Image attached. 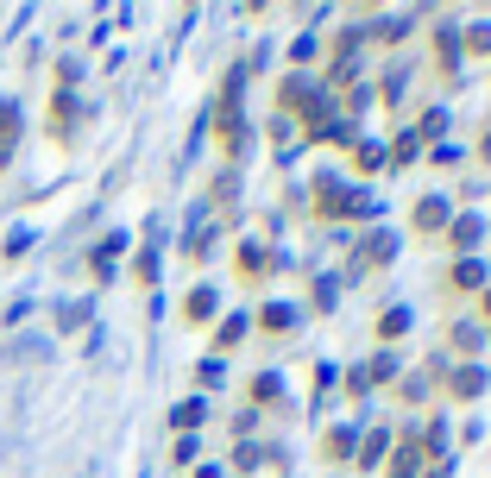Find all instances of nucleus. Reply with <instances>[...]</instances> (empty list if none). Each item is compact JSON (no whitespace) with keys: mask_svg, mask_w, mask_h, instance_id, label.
I'll use <instances>...</instances> for the list:
<instances>
[{"mask_svg":"<svg viewBox=\"0 0 491 478\" xmlns=\"http://www.w3.org/2000/svg\"><path fill=\"white\" fill-rule=\"evenodd\" d=\"M19 132H25V108H19V95H0V170H13V158H19Z\"/></svg>","mask_w":491,"mask_h":478,"instance_id":"obj_1","label":"nucleus"},{"mask_svg":"<svg viewBox=\"0 0 491 478\" xmlns=\"http://www.w3.org/2000/svg\"><path fill=\"white\" fill-rule=\"evenodd\" d=\"M215 309H221V290H215V283H196V290L183 296V321H196V328L215 321Z\"/></svg>","mask_w":491,"mask_h":478,"instance_id":"obj_2","label":"nucleus"},{"mask_svg":"<svg viewBox=\"0 0 491 478\" xmlns=\"http://www.w3.org/2000/svg\"><path fill=\"white\" fill-rule=\"evenodd\" d=\"M486 215H454L448 221V239H454V252H473V245H486Z\"/></svg>","mask_w":491,"mask_h":478,"instance_id":"obj_3","label":"nucleus"},{"mask_svg":"<svg viewBox=\"0 0 491 478\" xmlns=\"http://www.w3.org/2000/svg\"><path fill=\"white\" fill-rule=\"evenodd\" d=\"M32 245H38V227H25V221H19L13 234L0 239V271H6V264H19V258H25Z\"/></svg>","mask_w":491,"mask_h":478,"instance_id":"obj_4","label":"nucleus"},{"mask_svg":"<svg viewBox=\"0 0 491 478\" xmlns=\"http://www.w3.org/2000/svg\"><path fill=\"white\" fill-rule=\"evenodd\" d=\"M202 422H208V403H202V397H183V403L170 409V428H177V435H196Z\"/></svg>","mask_w":491,"mask_h":478,"instance_id":"obj_5","label":"nucleus"},{"mask_svg":"<svg viewBox=\"0 0 491 478\" xmlns=\"http://www.w3.org/2000/svg\"><path fill=\"white\" fill-rule=\"evenodd\" d=\"M486 384H491V371H486V365H460V371H454V384H448V390H454V397H467V403H473V397H486Z\"/></svg>","mask_w":491,"mask_h":478,"instance_id":"obj_6","label":"nucleus"},{"mask_svg":"<svg viewBox=\"0 0 491 478\" xmlns=\"http://www.w3.org/2000/svg\"><path fill=\"white\" fill-rule=\"evenodd\" d=\"M246 328H252V315H227V321L215 328V358H221V353H234V347L246 340Z\"/></svg>","mask_w":491,"mask_h":478,"instance_id":"obj_7","label":"nucleus"},{"mask_svg":"<svg viewBox=\"0 0 491 478\" xmlns=\"http://www.w3.org/2000/svg\"><path fill=\"white\" fill-rule=\"evenodd\" d=\"M416 227H422V234H441V227H448V202H441V196H422V202H416Z\"/></svg>","mask_w":491,"mask_h":478,"instance_id":"obj_8","label":"nucleus"},{"mask_svg":"<svg viewBox=\"0 0 491 478\" xmlns=\"http://www.w3.org/2000/svg\"><path fill=\"white\" fill-rule=\"evenodd\" d=\"M258 328H271V334H290V328H296V309H290V302H265V309H258Z\"/></svg>","mask_w":491,"mask_h":478,"instance_id":"obj_9","label":"nucleus"},{"mask_svg":"<svg viewBox=\"0 0 491 478\" xmlns=\"http://www.w3.org/2000/svg\"><path fill=\"white\" fill-rule=\"evenodd\" d=\"M454 290H486V258H460L454 264Z\"/></svg>","mask_w":491,"mask_h":478,"instance_id":"obj_10","label":"nucleus"},{"mask_svg":"<svg viewBox=\"0 0 491 478\" xmlns=\"http://www.w3.org/2000/svg\"><path fill=\"white\" fill-rule=\"evenodd\" d=\"M126 245H132V234H126V227H114V234H108L101 245H95V252H89V264H114Z\"/></svg>","mask_w":491,"mask_h":478,"instance_id":"obj_11","label":"nucleus"},{"mask_svg":"<svg viewBox=\"0 0 491 478\" xmlns=\"http://www.w3.org/2000/svg\"><path fill=\"white\" fill-rule=\"evenodd\" d=\"M384 454H390V428H378V435H366V441H360V466H378Z\"/></svg>","mask_w":491,"mask_h":478,"instance_id":"obj_12","label":"nucleus"},{"mask_svg":"<svg viewBox=\"0 0 491 478\" xmlns=\"http://www.w3.org/2000/svg\"><path fill=\"white\" fill-rule=\"evenodd\" d=\"M454 347H460V353H479V347H486V328H479V321H454Z\"/></svg>","mask_w":491,"mask_h":478,"instance_id":"obj_13","label":"nucleus"},{"mask_svg":"<svg viewBox=\"0 0 491 478\" xmlns=\"http://www.w3.org/2000/svg\"><path fill=\"white\" fill-rule=\"evenodd\" d=\"M82 321H89V302H63L57 309V334H76Z\"/></svg>","mask_w":491,"mask_h":478,"instance_id":"obj_14","label":"nucleus"},{"mask_svg":"<svg viewBox=\"0 0 491 478\" xmlns=\"http://www.w3.org/2000/svg\"><path fill=\"white\" fill-rule=\"evenodd\" d=\"M378 334H384V340H403V334H409V309H384Z\"/></svg>","mask_w":491,"mask_h":478,"instance_id":"obj_15","label":"nucleus"},{"mask_svg":"<svg viewBox=\"0 0 491 478\" xmlns=\"http://www.w3.org/2000/svg\"><path fill=\"white\" fill-rule=\"evenodd\" d=\"M196 454H202L196 435H177V441H170V466H196Z\"/></svg>","mask_w":491,"mask_h":478,"instance_id":"obj_16","label":"nucleus"},{"mask_svg":"<svg viewBox=\"0 0 491 478\" xmlns=\"http://www.w3.org/2000/svg\"><path fill=\"white\" fill-rule=\"evenodd\" d=\"M353 164H360V170H378V164H384V145H378V139H360V145H353Z\"/></svg>","mask_w":491,"mask_h":478,"instance_id":"obj_17","label":"nucleus"},{"mask_svg":"<svg viewBox=\"0 0 491 478\" xmlns=\"http://www.w3.org/2000/svg\"><path fill=\"white\" fill-rule=\"evenodd\" d=\"M467 51H473V57H491V19L467 25Z\"/></svg>","mask_w":491,"mask_h":478,"instance_id":"obj_18","label":"nucleus"},{"mask_svg":"<svg viewBox=\"0 0 491 478\" xmlns=\"http://www.w3.org/2000/svg\"><path fill=\"white\" fill-rule=\"evenodd\" d=\"M435 44H441V63H448V70H460V38H454V25H441V32H435Z\"/></svg>","mask_w":491,"mask_h":478,"instance_id":"obj_19","label":"nucleus"},{"mask_svg":"<svg viewBox=\"0 0 491 478\" xmlns=\"http://www.w3.org/2000/svg\"><path fill=\"white\" fill-rule=\"evenodd\" d=\"M252 397H258V403L284 397V378H277V371H258V378H252Z\"/></svg>","mask_w":491,"mask_h":478,"instance_id":"obj_20","label":"nucleus"},{"mask_svg":"<svg viewBox=\"0 0 491 478\" xmlns=\"http://www.w3.org/2000/svg\"><path fill=\"white\" fill-rule=\"evenodd\" d=\"M240 271H246V277L265 271V245H258V239H246V245H240Z\"/></svg>","mask_w":491,"mask_h":478,"instance_id":"obj_21","label":"nucleus"},{"mask_svg":"<svg viewBox=\"0 0 491 478\" xmlns=\"http://www.w3.org/2000/svg\"><path fill=\"white\" fill-rule=\"evenodd\" d=\"M397 258V239H366V264H390Z\"/></svg>","mask_w":491,"mask_h":478,"instance_id":"obj_22","label":"nucleus"},{"mask_svg":"<svg viewBox=\"0 0 491 478\" xmlns=\"http://www.w3.org/2000/svg\"><path fill=\"white\" fill-rule=\"evenodd\" d=\"M390 478H422V454H416V447H409V454H397Z\"/></svg>","mask_w":491,"mask_h":478,"instance_id":"obj_23","label":"nucleus"},{"mask_svg":"<svg viewBox=\"0 0 491 478\" xmlns=\"http://www.w3.org/2000/svg\"><path fill=\"white\" fill-rule=\"evenodd\" d=\"M221 371H227L221 358H202V365H196V384H202V390H215V384H221Z\"/></svg>","mask_w":491,"mask_h":478,"instance_id":"obj_24","label":"nucleus"},{"mask_svg":"<svg viewBox=\"0 0 491 478\" xmlns=\"http://www.w3.org/2000/svg\"><path fill=\"white\" fill-rule=\"evenodd\" d=\"M328 454L347 460V454H353V428H328Z\"/></svg>","mask_w":491,"mask_h":478,"instance_id":"obj_25","label":"nucleus"},{"mask_svg":"<svg viewBox=\"0 0 491 478\" xmlns=\"http://www.w3.org/2000/svg\"><path fill=\"white\" fill-rule=\"evenodd\" d=\"M334 296H341V290H334V277H322V283H315V309H334Z\"/></svg>","mask_w":491,"mask_h":478,"instance_id":"obj_26","label":"nucleus"},{"mask_svg":"<svg viewBox=\"0 0 491 478\" xmlns=\"http://www.w3.org/2000/svg\"><path fill=\"white\" fill-rule=\"evenodd\" d=\"M347 390H353V397H366V390H371V378H366V365H353V371H347Z\"/></svg>","mask_w":491,"mask_h":478,"instance_id":"obj_27","label":"nucleus"},{"mask_svg":"<svg viewBox=\"0 0 491 478\" xmlns=\"http://www.w3.org/2000/svg\"><path fill=\"white\" fill-rule=\"evenodd\" d=\"M234 466H240V473H246V466H258V447H252V441H240V447H234Z\"/></svg>","mask_w":491,"mask_h":478,"instance_id":"obj_28","label":"nucleus"},{"mask_svg":"<svg viewBox=\"0 0 491 478\" xmlns=\"http://www.w3.org/2000/svg\"><path fill=\"white\" fill-rule=\"evenodd\" d=\"M196 478H221V466H196Z\"/></svg>","mask_w":491,"mask_h":478,"instance_id":"obj_29","label":"nucleus"},{"mask_svg":"<svg viewBox=\"0 0 491 478\" xmlns=\"http://www.w3.org/2000/svg\"><path fill=\"white\" fill-rule=\"evenodd\" d=\"M479 302H486V321H491V283H486V290H479Z\"/></svg>","mask_w":491,"mask_h":478,"instance_id":"obj_30","label":"nucleus"},{"mask_svg":"<svg viewBox=\"0 0 491 478\" xmlns=\"http://www.w3.org/2000/svg\"><path fill=\"white\" fill-rule=\"evenodd\" d=\"M479 158H486V164H491V132H486V145H479Z\"/></svg>","mask_w":491,"mask_h":478,"instance_id":"obj_31","label":"nucleus"}]
</instances>
